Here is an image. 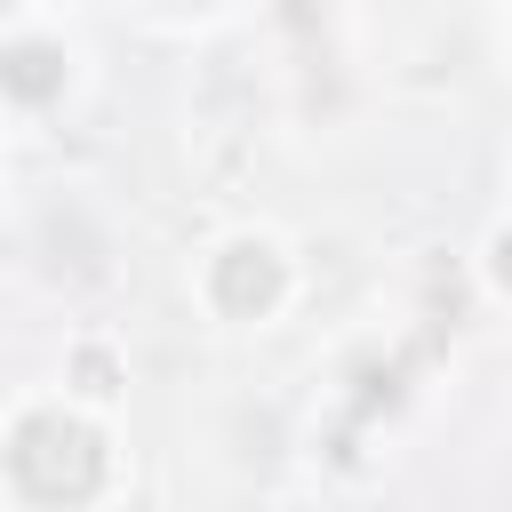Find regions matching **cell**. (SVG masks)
<instances>
[{
  "instance_id": "1",
  "label": "cell",
  "mask_w": 512,
  "mask_h": 512,
  "mask_svg": "<svg viewBox=\"0 0 512 512\" xmlns=\"http://www.w3.org/2000/svg\"><path fill=\"white\" fill-rule=\"evenodd\" d=\"M8 472H16V488H24L32 504H56V512H64V504H88V496H96V480H104V440H96L80 416L40 408V416L16 424Z\"/></svg>"
},
{
  "instance_id": "2",
  "label": "cell",
  "mask_w": 512,
  "mask_h": 512,
  "mask_svg": "<svg viewBox=\"0 0 512 512\" xmlns=\"http://www.w3.org/2000/svg\"><path fill=\"white\" fill-rule=\"evenodd\" d=\"M272 296H280V256L264 240H240L216 256V304L224 312H264Z\"/></svg>"
},
{
  "instance_id": "4",
  "label": "cell",
  "mask_w": 512,
  "mask_h": 512,
  "mask_svg": "<svg viewBox=\"0 0 512 512\" xmlns=\"http://www.w3.org/2000/svg\"><path fill=\"white\" fill-rule=\"evenodd\" d=\"M80 384H88V392H112V360H104V352H80Z\"/></svg>"
},
{
  "instance_id": "3",
  "label": "cell",
  "mask_w": 512,
  "mask_h": 512,
  "mask_svg": "<svg viewBox=\"0 0 512 512\" xmlns=\"http://www.w3.org/2000/svg\"><path fill=\"white\" fill-rule=\"evenodd\" d=\"M0 88H8L16 104H48V96L64 88V56H56L48 40H16V48H0Z\"/></svg>"
}]
</instances>
